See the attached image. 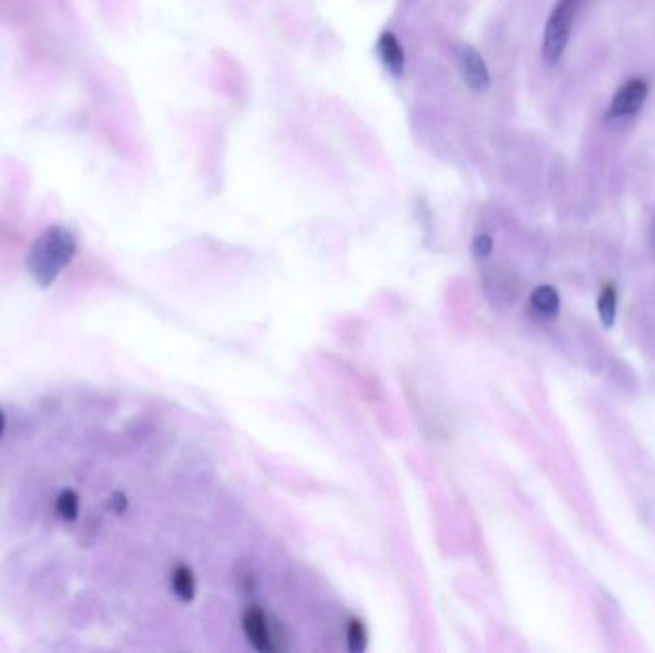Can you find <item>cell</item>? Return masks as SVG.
<instances>
[{
	"instance_id": "13",
	"label": "cell",
	"mask_w": 655,
	"mask_h": 653,
	"mask_svg": "<svg viewBox=\"0 0 655 653\" xmlns=\"http://www.w3.org/2000/svg\"><path fill=\"white\" fill-rule=\"evenodd\" d=\"M110 508H112L115 514H123L125 508H127V498L123 493H113L112 498H110Z\"/></svg>"
},
{
	"instance_id": "5",
	"label": "cell",
	"mask_w": 655,
	"mask_h": 653,
	"mask_svg": "<svg viewBox=\"0 0 655 653\" xmlns=\"http://www.w3.org/2000/svg\"><path fill=\"white\" fill-rule=\"evenodd\" d=\"M648 94H650V85L646 79L634 77L631 81H627L619 91L615 92L608 110V119L617 121V119L633 117L646 104Z\"/></svg>"
},
{
	"instance_id": "8",
	"label": "cell",
	"mask_w": 655,
	"mask_h": 653,
	"mask_svg": "<svg viewBox=\"0 0 655 653\" xmlns=\"http://www.w3.org/2000/svg\"><path fill=\"white\" fill-rule=\"evenodd\" d=\"M531 307L546 318L556 316L560 311V295L552 286H541L531 295Z\"/></svg>"
},
{
	"instance_id": "3",
	"label": "cell",
	"mask_w": 655,
	"mask_h": 653,
	"mask_svg": "<svg viewBox=\"0 0 655 653\" xmlns=\"http://www.w3.org/2000/svg\"><path fill=\"white\" fill-rule=\"evenodd\" d=\"M242 631L246 634L251 648H255L257 652L274 653L284 648L280 634L269 621V615L259 606H251L244 611Z\"/></svg>"
},
{
	"instance_id": "12",
	"label": "cell",
	"mask_w": 655,
	"mask_h": 653,
	"mask_svg": "<svg viewBox=\"0 0 655 653\" xmlns=\"http://www.w3.org/2000/svg\"><path fill=\"white\" fill-rule=\"evenodd\" d=\"M493 238L489 234H477L472 242V251L477 259H487L493 253Z\"/></svg>"
},
{
	"instance_id": "2",
	"label": "cell",
	"mask_w": 655,
	"mask_h": 653,
	"mask_svg": "<svg viewBox=\"0 0 655 653\" xmlns=\"http://www.w3.org/2000/svg\"><path fill=\"white\" fill-rule=\"evenodd\" d=\"M585 0H558L546 20L543 35V58L548 66H556L565 48L569 45V37L575 25V18Z\"/></svg>"
},
{
	"instance_id": "11",
	"label": "cell",
	"mask_w": 655,
	"mask_h": 653,
	"mask_svg": "<svg viewBox=\"0 0 655 653\" xmlns=\"http://www.w3.org/2000/svg\"><path fill=\"white\" fill-rule=\"evenodd\" d=\"M598 313L604 322L606 328L613 326L615 322V313H617V297H615V290L611 286H606L600 297H598Z\"/></svg>"
},
{
	"instance_id": "6",
	"label": "cell",
	"mask_w": 655,
	"mask_h": 653,
	"mask_svg": "<svg viewBox=\"0 0 655 653\" xmlns=\"http://www.w3.org/2000/svg\"><path fill=\"white\" fill-rule=\"evenodd\" d=\"M376 52L380 62L384 64V68L393 75V77H403L405 73V48L401 45V41L391 33V31H384L378 37L376 43Z\"/></svg>"
},
{
	"instance_id": "9",
	"label": "cell",
	"mask_w": 655,
	"mask_h": 653,
	"mask_svg": "<svg viewBox=\"0 0 655 653\" xmlns=\"http://www.w3.org/2000/svg\"><path fill=\"white\" fill-rule=\"evenodd\" d=\"M345 638H347V646L351 652H364L368 646V631L366 625L362 623L359 617H351L347 621V629H345Z\"/></svg>"
},
{
	"instance_id": "14",
	"label": "cell",
	"mask_w": 655,
	"mask_h": 653,
	"mask_svg": "<svg viewBox=\"0 0 655 653\" xmlns=\"http://www.w3.org/2000/svg\"><path fill=\"white\" fill-rule=\"evenodd\" d=\"M4 429H6V414H4V410L0 408V437L4 435Z\"/></svg>"
},
{
	"instance_id": "7",
	"label": "cell",
	"mask_w": 655,
	"mask_h": 653,
	"mask_svg": "<svg viewBox=\"0 0 655 653\" xmlns=\"http://www.w3.org/2000/svg\"><path fill=\"white\" fill-rule=\"evenodd\" d=\"M171 590L181 602H186V604L196 598L198 583H196L194 571L188 565L179 563L177 567H173V571H171Z\"/></svg>"
},
{
	"instance_id": "1",
	"label": "cell",
	"mask_w": 655,
	"mask_h": 653,
	"mask_svg": "<svg viewBox=\"0 0 655 653\" xmlns=\"http://www.w3.org/2000/svg\"><path fill=\"white\" fill-rule=\"evenodd\" d=\"M77 253V240L66 226H48L27 255V269L39 288L48 290L68 269Z\"/></svg>"
},
{
	"instance_id": "4",
	"label": "cell",
	"mask_w": 655,
	"mask_h": 653,
	"mask_svg": "<svg viewBox=\"0 0 655 653\" xmlns=\"http://www.w3.org/2000/svg\"><path fill=\"white\" fill-rule=\"evenodd\" d=\"M456 62L466 87L475 94L491 91V71L487 68L485 58L474 46L460 45L456 50Z\"/></svg>"
},
{
	"instance_id": "10",
	"label": "cell",
	"mask_w": 655,
	"mask_h": 653,
	"mask_svg": "<svg viewBox=\"0 0 655 653\" xmlns=\"http://www.w3.org/2000/svg\"><path fill=\"white\" fill-rule=\"evenodd\" d=\"M56 514L64 521H75L79 516V496L75 491L66 489L56 498Z\"/></svg>"
}]
</instances>
